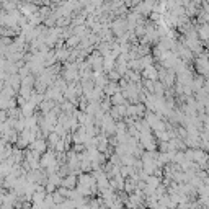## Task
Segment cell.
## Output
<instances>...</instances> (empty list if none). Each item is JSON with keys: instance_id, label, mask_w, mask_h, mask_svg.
Listing matches in <instances>:
<instances>
[{"instance_id": "1", "label": "cell", "mask_w": 209, "mask_h": 209, "mask_svg": "<svg viewBox=\"0 0 209 209\" xmlns=\"http://www.w3.org/2000/svg\"><path fill=\"white\" fill-rule=\"evenodd\" d=\"M62 185H64V186H67V188H70V190H72V188L75 186V177H67L66 180H64V183H62Z\"/></svg>"}]
</instances>
